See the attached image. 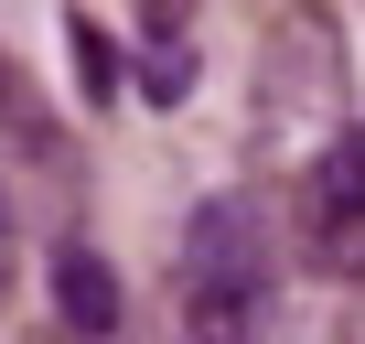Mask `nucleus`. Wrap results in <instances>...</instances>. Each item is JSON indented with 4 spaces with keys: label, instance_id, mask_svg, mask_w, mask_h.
<instances>
[{
    "label": "nucleus",
    "instance_id": "nucleus-1",
    "mask_svg": "<svg viewBox=\"0 0 365 344\" xmlns=\"http://www.w3.org/2000/svg\"><path fill=\"white\" fill-rule=\"evenodd\" d=\"M269 216L247 194H215L182 226V333L194 344H258L269 323Z\"/></svg>",
    "mask_w": 365,
    "mask_h": 344
},
{
    "label": "nucleus",
    "instance_id": "nucleus-2",
    "mask_svg": "<svg viewBox=\"0 0 365 344\" xmlns=\"http://www.w3.org/2000/svg\"><path fill=\"white\" fill-rule=\"evenodd\" d=\"M301 237H312V269H365V129H344L301 172Z\"/></svg>",
    "mask_w": 365,
    "mask_h": 344
},
{
    "label": "nucleus",
    "instance_id": "nucleus-3",
    "mask_svg": "<svg viewBox=\"0 0 365 344\" xmlns=\"http://www.w3.org/2000/svg\"><path fill=\"white\" fill-rule=\"evenodd\" d=\"M333 97H344L333 33H322V22H290V33H269V65H258V140H279V118H322Z\"/></svg>",
    "mask_w": 365,
    "mask_h": 344
},
{
    "label": "nucleus",
    "instance_id": "nucleus-4",
    "mask_svg": "<svg viewBox=\"0 0 365 344\" xmlns=\"http://www.w3.org/2000/svg\"><path fill=\"white\" fill-rule=\"evenodd\" d=\"M54 312H65V333L76 344H118V269L97 258V248H54Z\"/></svg>",
    "mask_w": 365,
    "mask_h": 344
},
{
    "label": "nucleus",
    "instance_id": "nucleus-5",
    "mask_svg": "<svg viewBox=\"0 0 365 344\" xmlns=\"http://www.w3.org/2000/svg\"><path fill=\"white\" fill-rule=\"evenodd\" d=\"M76 76H86V97H97V108L129 86V65H118V44H108L97 22H76Z\"/></svg>",
    "mask_w": 365,
    "mask_h": 344
},
{
    "label": "nucleus",
    "instance_id": "nucleus-6",
    "mask_svg": "<svg viewBox=\"0 0 365 344\" xmlns=\"http://www.w3.org/2000/svg\"><path fill=\"white\" fill-rule=\"evenodd\" d=\"M0 129H11V140H43V108L22 97V65L11 54H0Z\"/></svg>",
    "mask_w": 365,
    "mask_h": 344
},
{
    "label": "nucleus",
    "instance_id": "nucleus-7",
    "mask_svg": "<svg viewBox=\"0 0 365 344\" xmlns=\"http://www.w3.org/2000/svg\"><path fill=\"white\" fill-rule=\"evenodd\" d=\"M344 344H365V290H354V301H344Z\"/></svg>",
    "mask_w": 365,
    "mask_h": 344
}]
</instances>
